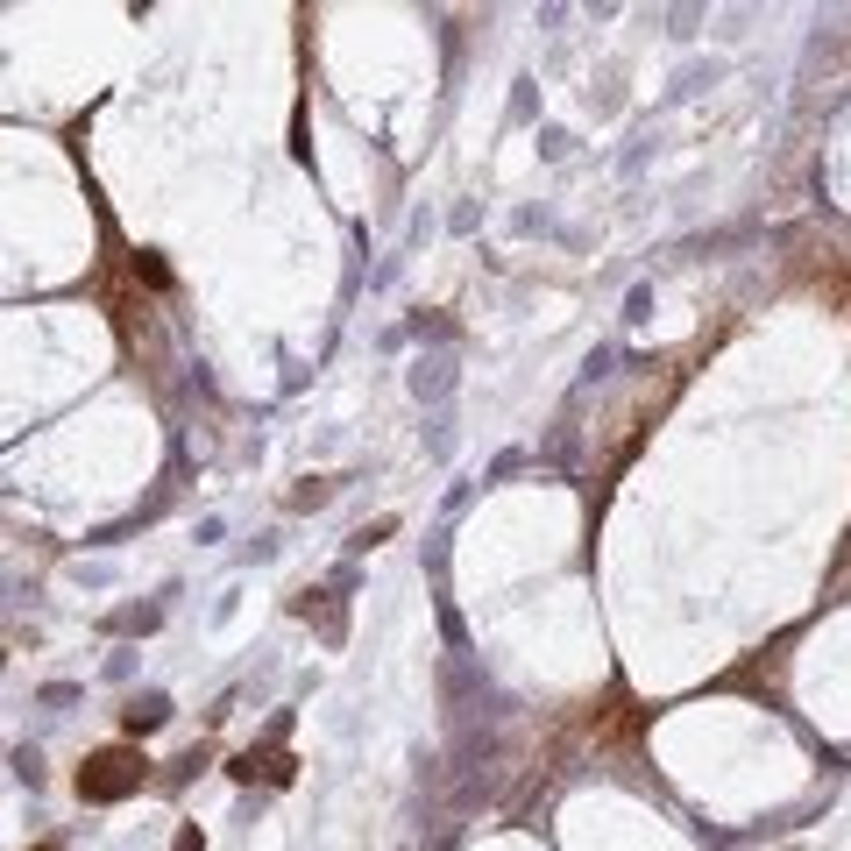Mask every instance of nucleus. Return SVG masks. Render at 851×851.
<instances>
[{"instance_id": "f03ea898", "label": "nucleus", "mask_w": 851, "mask_h": 851, "mask_svg": "<svg viewBox=\"0 0 851 851\" xmlns=\"http://www.w3.org/2000/svg\"><path fill=\"white\" fill-rule=\"evenodd\" d=\"M227 773H235V781H291V759H284L277 745H263V752L249 745V752H242L235 766H227Z\"/></svg>"}, {"instance_id": "6e6552de", "label": "nucleus", "mask_w": 851, "mask_h": 851, "mask_svg": "<svg viewBox=\"0 0 851 851\" xmlns=\"http://www.w3.org/2000/svg\"><path fill=\"white\" fill-rule=\"evenodd\" d=\"M64 703H79V688H71V681H50V688H43V710H64Z\"/></svg>"}, {"instance_id": "f257e3e1", "label": "nucleus", "mask_w": 851, "mask_h": 851, "mask_svg": "<svg viewBox=\"0 0 851 851\" xmlns=\"http://www.w3.org/2000/svg\"><path fill=\"white\" fill-rule=\"evenodd\" d=\"M142 773H149V759H142V752L107 745V752H93V759L79 766V802H121V795H135V788H142Z\"/></svg>"}, {"instance_id": "1a4fd4ad", "label": "nucleus", "mask_w": 851, "mask_h": 851, "mask_svg": "<svg viewBox=\"0 0 851 851\" xmlns=\"http://www.w3.org/2000/svg\"><path fill=\"white\" fill-rule=\"evenodd\" d=\"M376 539H391V518H376V525H362V532H355V554H362V547H376Z\"/></svg>"}, {"instance_id": "0eeeda50", "label": "nucleus", "mask_w": 851, "mask_h": 851, "mask_svg": "<svg viewBox=\"0 0 851 851\" xmlns=\"http://www.w3.org/2000/svg\"><path fill=\"white\" fill-rule=\"evenodd\" d=\"M327 497H334V483H298V490H291L298 511H313V504H327Z\"/></svg>"}, {"instance_id": "20e7f679", "label": "nucleus", "mask_w": 851, "mask_h": 851, "mask_svg": "<svg viewBox=\"0 0 851 851\" xmlns=\"http://www.w3.org/2000/svg\"><path fill=\"white\" fill-rule=\"evenodd\" d=\"M121 724H128V738H149V731H164V724H171V695H135V703L121 710Z\"/></svg>"}, {"instance_id": "423d86ee", "label": "nucleus", "mask_w": 851, "mask_h": 851, "mask_svg": "<svg viewBox=\"0 0 851 851\" xmlns=\"http://www.w3.org/2000/svg\"><path fill=\"white\" fill-rule=\"evenodd\" d=\"M625 320H632V327L653 320V284H632V291H625Z\"/></svg>"}, {"instance_id": "7ed1b4c3", "label": "nucleus", "mask_w": 851, "mask_h": 851, "mask_svg": "<svg viewBox=\"0 0 851 851\" xmlns=\"http://www.w3.org/2000/svg\"><path fill=\"white\" fill-rule=\"evenodd\" d=\"M454 391V355H419L412 362V398H447Z\"/></svg>"}, {"instance_id": "39448f33", "label": "nucleus", "mask_w": 851, "mask_h": 851, "mask_svg": "<svg viewBox=\"0 0 851 851\" xmlns=\"http://www.w3.org/2000/svg\"><path fill=\"white\" fill-rule=\"evenodd\" d=\"M15 781H22V788H43V759H36V745H15Z\"/></svg>"}]
</instances>
